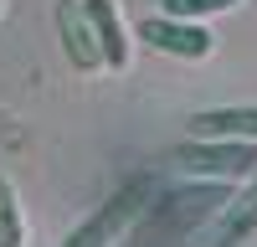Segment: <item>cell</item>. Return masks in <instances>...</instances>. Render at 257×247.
<instances>
[{
    "label": "cell",
    "instance_id": "11",
    "mask_svg": "<svg viewBox=\"0 0 257 247\" xmlns=\"http://www.w3.org/2000/svg\"><path fill=\"white\" fill-rule=\"evenodd\" d=\"M0 139H11V124H6V113H0Z\"/></svg>",
    "mask_w": 257,
    "mask_h": 247
},
{
    "label": "cell",
    "instance_id": "10",
    "mask_svg": "<svg viewBox=\"0 0 257 247\" xmlns=\"http://www.w3.org/2000/svg\"><path fill=\"white\" fill-rule=\"evenodd\" d=\"M242 0H160V11L170 16H190V21H206V16H221V11H237Z\"/></svg>",
    "mask_w": 257,
    "mask_h": 247
},
{
    "label": "cell",
    "instance_id": "7",
    "mask_svg": "<svg viewBox=\"0 0 257 247\" xmlns=\"http://www.w3.org/2000/svg\"><path fill=\"white\" fill-rule=\"evenodd\" d=\"M93 16V26H98V41H103V57H108V67L123 72L128 67V57H134V36H128L123 26V11H118V0H82Z\"/></svg>",
    "mask_w": 257,
    "mask_h": 247
},
{
    "label": "cell",
    "instance_id": "12",
    "mask_svg": "<svg viewBox=\"0 0 257 247\" xmlns=\"http://www.w3.org/2000/svg\"><path fill=\"white\" fill-rule=\"evenodd\" d=\"M0 11H6V0H0Z\"/></svg>",
    "mask_w": 257,
    "mask_h": 247
},
{
    "label": "cell",
    "instance_id": "4",
    "mask_svg": "<svg viewBox=\"0 0 257 247\" xmlns=\"http://www.w3.org/2000/svg\"><path fill=\"white\" fill-rule=\"evenodd\" d=\"M226 185H231V180H206V185H185V191L160 196V201H155L160 226H165V232H180V226H196V221H206V216H216L221 206L231 201Z\"/></svg>",
    "mask_w": 257,
    "mask_h": 247
},
{
    "label": "cell",
    "instance_id": "2",
    "mask_svg": "<svg viewBox=\"0 0 257 247\" xmlns=\"http://www.w3.org/2000/svg\"><path fill=\"white\" fill-rule=\"evenodd\" d=\"M175 165L201 180H252L257 175V139H196L190 134L175 150Z\"/></svg>",
    "mask_w": 257,
    "mask_h": 247
},
{
    "label": "cell",
    "instance_id": "9",
    "mask_svg": "<svg viewBox=\"0 0 257 247\" xmlns=\"http://www.w3.org/2000/svg\"><path fill=\"white\" fill-rule=\"evenodd\" d=\"M0 247H26V216H21L16 185L0 175Z\"/></svg>",
    "mask_w": 257,
    "mask_h": 247
},
{
    "label": "cell",
    "instance_id": "5",
    "mask_svg": "<svg viewBox=\"0 0 257 247\" xmlns=\"http://www.w3.org/2000/svg\"><path fill=\"white\" fill-rule=\"evenodd\" d=\"M57 31H62V52L72 57L77 72H98L108 67V57H103V41H98V26L82 0H57Z\"/></svg>",
    "mask_w": 257,
    "mask_h": 247
},
{
    "label": "cell",
    "instance_id": "8",
    "mask_svg": "<svg viewBox=\"0 0 257 247\" xmlns=\"http://www.w3.org/2000/svg\"><path fill=\"white\" fill-rule=\"evenodd\" d=\"M190 134L196 139H257V108L252 103L201 108V113H190Z\"/></svg>",
    "mask_w": 257,
    "mask_h": 247
},
{
    "label": "cell",
    "instance_id": "6",
    "mask_svg": "<svg viewBox=\"0 0 257 247\" xmlns=\"http://www.w3.org/2000/svg\"><path fill=\"white\" fill-rule=\"evenodd\" d=\"M252 232H257V175L216 211V226H211V242H206V247H237V242L252 237Z\"/></svg>",
    "mask_w": 257,
    "mask_h": 247
},
{
    "label": "cell",
    "instance_id": "3",
    "mask_svg": "<svg viewBox=\"0 0 257 247\" xmlns=\"http://www.w3.org/2000/svg\"><path fill=\"white\" fill-rule=\"evenodd\" d=\"M134 36L144 41V47H155V52H165V57H185V62H206L211 52H216V31H211L206 21L170 16V11L144 16L139 26H134Z\"/></svg>",
    "mask_w": 257,
    "mask_h": 247
},
{
    "label": "cell",
    "instance_id": "1",
    "mask_svg": "<svg viewBox=\"0 0 257 247\" xmlns=\"http://www.w3.org/2000/svg\"><path fill=\"white\" fill-rule=\"evenodd\" d=\"M155 201H160V185L149 180V175L128 180V185H118V191L98 206V211L82 216L72 232L62 237V247H118V237L128 232V226L155 211Z\"/></svg>",
    "mask_w": 257,
    "mask_h": 247
}]
</instances>
